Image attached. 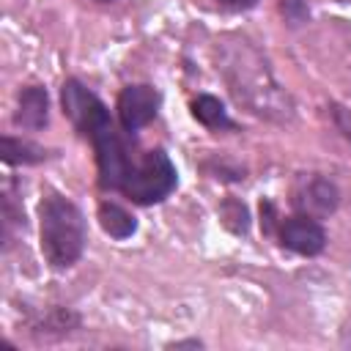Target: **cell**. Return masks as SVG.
Wrapping results in <instances>:
<instances>
[{
  "label": "cell",
  "mask_w": 351,
  "mask_h": 351,
  "mask_svg": "<svg viewBox=\"0 0 351 351\" xmlns=\"http://www.w3.org/2000/svg\"><path fill=\"white\" fill-rule=\"evenodd\" d=\"M60 104H63V115L85 137H90L101 126L112 123V118H110L107 107L101 104V99L96 93H90L80 80H66L63 82V88H60Z\"/></svg>",
  "instance_id": "obj_4"
},
{
  "label": "cell",
  "mask_w": 351,
  "mask_h": 351,
  "mask_svg": "<svg viewBox=\"0 0 351 351\" xmlns=\"http://www.w3.org/2000/svg\"><path fill=\"white\" fill-rule=\"evenodd\" d=\"M0 156L5 165H33V162H41L47 156V151L27 140L5 134V137H0Z\"/></svg>",
  "instance_id": "obj_12"
},
{
  "label": "cell",
  "mask_w": 351,
  "mask_h": 351,
  "mask_svg": "<svg viewBox=\"0 0 351 351\" xmlns=\"http://www.w3.org/2000/svg\"><path fill=\"white\" fill-rule=\"evenodd\" d=\"M335 118H337V126L343 129V134L351 140V118H348V112H346L343 107H337V110H335Z\"/></svg>",
  "instance_id": "obj_14"
},
{
  "label": "cell",
  "mask_w": 351,
  "mask_h": 351,
  "mask_svg": "<svg viewBox=\"0 0 351 351\" xmlns=\"http://www.w3.org/2000/svg\"><path fill=\"white\" fill-rule=\"evenodd\" d=\"M280 244L296 255H318L326 247V230L318 225V219L296 214L280 225Z\"/></svg>",
  "instance_id": "obj_8"
},
{
  "label": "cell",
  "mask_w": 351,
  "mask_h": 351,
  "mask_svg": "<svg viewBox=\"0 0 351 351\" xmlns=\"http://www.w3.org/2000/svg\"><path fill=\"white\" fill-rule=\"evenodd\" d=\"M101 3H110V0H101Z\"/></svg>",
  "instance_id": "obj_16"
},
{
  "label": "cell",
  "mask_w": 351,
  "mask_h": 351,
  "mask_svg": "<svg viewBox=\"0 0 351 351\" xmlns=\"http://www.w3.org/2000/svg\"><path fill=\"white\" fill-rule=\"evenodd\" d=\"M99 225L110 239H129L137 230V219L118 203H101L99 206Z\"/></svg>",
  "instance_id": "obj_11"
},
{
  "label": "cell",
  "mask_w": 351,
  "mask_h": 351,
  "mask_svg": "<svg viewBox=\"0 0 351 351\" xmlns=\"http://www.w3.org/2000/svg\"><path fill=\"white\" fill-rule=\"evenodd\" d=\"M219 5H225V8H236V11H241V8H252L258 0H217Z\"/></svg>",
  "instance_id": "obj_15"
},
{
  "label": "cell",
  "mask_w": 351,
  "mask_h": 351,
  "mask_svg": "<svg viewBox=\"0 0 351 351\" xmlns=\"http://www.w3.org/2000/svg\"><path fill=\"white\" fill-rule=\"evenodd\" d=\"M217 63L236 101L247 104L255 115H266L277 121L291 115L288 96L280 90L269 63L247 38H225L217 47Z\"/></svg>",
  "instance_id": "obj_1"
},
{
  "label": "cell",
  "mask_w": 351,
  "mask_h": 351,
  "mask_svg": "<svg viewBox=\"0 0 351 351\" xmlns=\"http://www.w3.org/2000/svg\"><path fill=\"white\" fill-rule=\"evenodd\" d=\"M93 143V151H96V165H99V184L104 189H121L123 181H126V173L132 167V159H129V148L123 145L121 134L115 132L112 123L101 126L99 132H93L88 137Z\"/></svg>",
  "instance_id": "obj_5"
},
{
  "label": "cell",
  "mask_w": 351,
  "mask_h": 351,
  "mask_svg": "<svg viewBox=\"0 0 351 351\" xmlns=\"http://www.w3.org/2000/svg\"><path fill=\"white\" fill-rule=\"evenodd\" d=\"M49 121V96L41 85H27L19 90V101H16V112H14V123L30 132L44 129Z\"/></svg>",
  "instance_id": "obj_9"
},
{
  "label": "cell",
  "mask_w": 351,
  "mask_h": 351,
  "mask_svg": "<svg viewBox=\"0 0 351 351\" xmlns=\"http://www.w3.org/2000/svg\"><path fill=\"white\" fill-rule=\"evenodd\" d=\"M159 93L154 85H126L118 93V121L126 132H137L156 118Z\"/></svg>",
  "instance_id": "obj_7"
},
{
  "label": "cell",
  "mask_w": 351,
  "mask_h": 351,
  "mask_svg": "<svg viewBox=\"0 0 351 351\" xmlns=\"http://www.w3.org/2000/svg\"><path fill=\"white\" fill-rule=\"evenodd\" d=\"M38 236L44 261L52 269H69L85 250V217L69 197L47 192L38 203Z\"/></svg>",
  "instance_id": "obj_2"
},
{
  "label": "cell",
  "mask_w": 351,
  "mask_h": 351,
  "mask_svg": "<svg viewBox=\"0 0 351 351\" xmlns=\"http://www.w3.org/2000/svg\"><path fill=\"white\" fill-rule=\"evenodd\" d=\"M176 184H178L176 165L165 151L156 148V151H148L143 159L132 162L121 192L140 206H151V203H162L176 189Z\"/></svg>",
  "instance_id": "obj_3"
},
{
  "label": "cell",
  "mask_w": 351,
  "mask_h": 351,
  "mask_svg": "<svg viewBox=\"0 0 351 351\" xmlns=\"http://www.w3.org/2000/svg\"><path fill=\"white\" fill-rule=\"evenodd\" d=\"M340 203V195H337V186L332 181H326L324 176H302L293 189H291V206L299 211V214H307L313 219H321L326 214H332Z\"/></svg>",
  "instance_id": "obj_6"
},
{
  "label": "cell",
  "mask_w": 351,
  "mask_h": 351,
  "mask_svg": "<svg viewBox=\"0 0 351 351\" xmlns=\"http://www.w3.org/2000/svg\"><path fill=\"white\" fill-rule=\"evenodd\" d=\"M280 11L285 16V22L291 27H299L310 19V8H307V0H280Z\"/></svg>",
  "instance_id": "obj_13"
},
{
  "label": "cell",
  "mask_w": 351,
  "mask_h": 351,
  "mask_svg": "<svg viewBox=\"0 0 351 351\" xmlns=\"http://www.w3.org/2000/svg\"><path fill=\"white\" fill-rule=\"evenodd\" d=\"M192 115H195L206 129H214V132L236 129V123L230 121L225 104H222L217 96H208V93H200V96L192 101Z\"/></svg>",
  "instance_id": "obj_10"
}]
</instances>
